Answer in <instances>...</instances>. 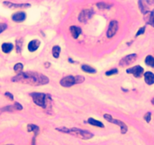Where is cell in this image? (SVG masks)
<instances>
[{"label":"cell","mask_w":154,"mask_h":145,"mask_svg":"<svg viewBox=\"0 0 154 145\" xmlns=\"http://www.w3.org/2000/svg\"><path fill=\"white\" fill-rule=\"evenodd\" d=\"M12 82L25 83L31 85H43L49 83L47 76L37 72H21L12 78Z\"/></svg>","instance_id":"6da1fadb"},{"label":"cell","mask_w":154,"mask_h":145,"mask_svg":"<svg viewBox=\"0 0 154 145\" xmlns=\"http://www.w3.org/2000/svg\"><path fill=\"white\" fill-rule=\"evenodd\" d=\"M33 98V101L36 105L42 107V108H47L49 101H51V98L49 94H45L44 93H31L30 94Z\"/></svg>","instance_id":"7a4b0ae2"},{"label":"cell","mask_w":154,"mask_h":145,"mask_svg":"<svg viewBox=\"0 0 154 145\" xmlns=\"http://www.w3.org/2000/svg\"><path fill=\"white\" fill-rule=\"evenodd\" d=\"M67 134H70L72 135L75 136L76 138H81V139L84 140H88L91 139L92 138H93L94 135L91 133L90 132L86 130H82L79 128H68V132Z\"/></svg>","instance_id":"3957f363"},{"label":"cell","mask_w":154,"mask_h":145,"mask_svg":"<svg viewBox=\"0 0 154 145\" xmlns=\"http://www.w3.org/2000/svg\"><path fill=\"white\" fill-rule=\"evenodd\" d=\"M103 118H104L106 120L108 121L109 123H114V124L117 125V126L120 127L121 133H122V134H126L127 131H128V126H127L123 122H122V121L120 120H118V119H113V117H111V115H110V114H104V115H103Z\"/></svg>","instance_id":"277c9868"},{"label":"cell","mask_w":154,"mask_h":145,"mask_svg":"<svg viewBox=\"0 0 154 145\" xmlns=\"http://www.w3.org/2000/svg\"><path fill=\"white\" fill-rule=\"evenodd\" d=\"M137 58V55L136 54H131L127 56L124 57L122 60L119 61V66L121 67H127L133 64Z\"/></svg>","instance_id":"5b68a950"},{"label":"cell","mask_w":154,"mask_h":145,"mask_svg":"<svg viewBox=\"0 0 154 145\" xmlns=\"http://www.w3.org/2000/svg\"><path fill=\"white\" fill-rule=\"evenodd\" d=\"M126 72L128 74H133L135 77L140 78L144 75V68L141 67L139 65H137V66L133 67L132 68H128V69H127Z\"/></svg>","instance_id":"8992f818"},{"label":"cell","mask_w":154,"mask_h":145,"mask_svg":"<svg viewBox=\"0 0 154 145\" xmlns=\"http://www.w3.org/2000/svg\"><path fill=\"white\" fill-rule=\"evenodd\" d=\"M75 84H76V80L74 76H68L60 80V85L64 87H70Z\"/></svg>","instance_id":"52a82bcc"},{"label":"cell","mask_w":154,"mask_h":145,"mask_svg":"<svg viewBox=\"0 0 154 145\" xmlns=\"http://www.w3.org/2000/svg\"><path fill=\"white\" fill-rule=\"evenodd\" d=\"M118 30V22L116 21H112L110 23L109 28L107 32V36L108 38L113 37Z\"/></svg>","instance_id":"ba28073f"},{"label":"cell","mask_w":154,"mask_h":145,"mask_svg":"<svg viewBox=\"0 0 154 145\" xmlns=\"http://www.w3.org/2000/svg\"><path fill=\"white\" fill-rule=\"evenodd\" d=\"M93 15V11L92 10L85 9L81 11L79 15V21L80 22H86L88 19H90Z\"/></svg>","instance_id":"9c48e42d"},{"label":"cell","mask_w":154,"mask_h":145,"mask_svg":"<svg viewBox=\"0 0 154 145\" xmlns=\"http://www.w3.org/2000/svg\"><path fill=\"white\" fill-rule=\"evenodd\" d=\"M3 4L6 7L10 8H30V4H15L12 2H4Z\"/></svg>","instance_id":"30bf717a"},{"label":"cell","mask_w":154,"mask_h":145,"mask_svg":"<svg viewBox=\"0 0 154 145\" xmlns=\"http://www.w3.org/2000/svg\"><path fill=\"white\" fill-rule=\"evenodd\" d=\"M26 15L24 12L23 11H19V12H17V13H15L13 15H12V20L15 22H22L26 19Z\"/></svg>","instance_id":"8fae6325"},{"label":"cell","mask_w":154,"mask_h":145,"mask_svg":"<svg viewBox=\"0 0 154 145\" xmlns=\"http://www.w3.org/2000/svg\"><path fill=\"white\" fill-rule=\"evenodd\" d=\"M145 21L154 27V11H147L144 14Z\"/></svg>","instance_id":"7c38bea8"},{"label":"cell","mask_w":154,"mask_h":145,"mask_svg":"<svg viewBox=\"0 0 154 145\" xmlns=\"http://www.w3.org/2000/svg\"><path fill=\"white\" fill-rule=\"evenodd\" d=\"M40 42L37 40H32L30 42L28 45V50L31 52H33V51H36L38 49V48L40 47Z\"/></svg>","instance_id":"4fadbf2b"},{"label":"cell","mask_w":154,"mask_h":145,"mask_svg":"<svg viewBox=\"0 0 154 145\" xmlns=\"http://www.w3.org/2000/svg\"><path fill=\"white\" fill-rule=\"evenodd\" d=\"M70 33H71L72 36L74 39H77L79 37V36L82 33V30L79 28V26H72L70 27Z\"/></svg>","instance_id":"5bb4252c"},{"label":"cell","mask_w":154,"mask_h":145,"mask_svg":"<svg viewBox=\"0 0 154 145\" xmlns=\"http://www.w3.org/2000/svg\"><path fill=\"white\" fill-rule=\"evenodd\" d=\"M145 82L148 85H153L154 83V74L151 72H147L144 74Z\"/></svg>","instance_id":"9a60e30c"},{"label":"cell","mask_w":154,"mask_h":145,"mask_svg":"<svg viewBox=\"0 0 154 145\" xmlns=\"http://www.w3.org/2000/svg\"><path fill=\"white\" fill-rule=\"evenodd\" d=\"M88 123H89V124L92 125V126H95L100 127V128H104V125H103L101 122L96 120V119H93V118H89V119H88Z\"/></svg>","instance_id":"2e32d148"},{"label":"cell","mask_w":154,"mask_h":145,"mask_svg":"<svg viewBox=\"0 0 154 145\" xmlns=\"http://www.w3.org/2000/svg\"><path fill=\"white\" fill-rule=\"evenodd\" d=\"M14 46L11 43H3L2 45V51L4 53H9L10 51H12Z\"/></svg>","instance_id":"e0dca14e"},{"label":"cell","mask_w":154,"mask_h":145,"mask_svg":"<svg viewBox=\"0 0 154 145\" xmlns=\"http://www.w3.org/2000/svg\"><path fill=\"white\" fill-rule=\"evenodd\" d=\"M27 131L28 132H33L34 134H35V136H36L40 132V128L36 126V125H33V124H30L27 126Z\"/></svg>","instance_id":"ac0fdd59"},{"label":"cell","mask_w":154,"mask_h":145,"mask_svg":"<svg viewBox=\"0 0 154 145\" xmlns=\"http://www.w3.org/2000/svg\"><path fill=\"white\" fill-rule=\"evenodd\" d=\"M82 70L84 72H85V73H88V74H95L97 72V70L94 68L88 66V65H83L82 66Z\"/></svg>","instance_id":"d6986e66"},{"label":"cell","mask_w":154,"mask_h":145,"mask_svg":"<svg viewBox=\"0 0 154 145\" xmlns=\"http://www.w3.org/2000/svg\"><path fill=\"white\" fill-rule=\"evenodd\" d=\"M60 47L58 45H55L52 49V55L55 58H58L60 56Z\"/></svg>","instance_id":"ffe728a7"},{"label":"cell","mask_w":154,"mask_h":145,"mask_svg":"<svg viewBox=\"0 0 154 145\" xmlns=\"http://www.w3.org/2000/svg\"><path fill=\"white\" fill-rule=\"evenodd\" d=\"M145 63L148 66L151 67H154V58L153 56L149 55L145 59Z\"/></svg>","instance_id":"44dd1931"},{"label":"cell","mask_w":154,"mask_h":145,"mask_svg":"<svg viewBox=\"0 0 154 145\" xmlns=\"http://www.w3.org/2000/svg\"><path fill=\"white\" fill-rule=\"evenodd\" d=\"M23 45V40L22 39H19L16 41V50L17 53H21V49H22Z\"/></svg>","instance_id":"7402d4cb"},{"label":"cell","mask_w":154,"mask_h":145,"mask_svg":"<svg viewBox=\"0 0 154 145\" xmlns=\"http://www.w3.org/2000/svg\"><path fill=\"white\" fill-rule=\"evenodd\" d=\"M23 68H24L23 64H21V63H18V64H15V67H14V70H15V72H17V73H18V74H20V73L22 72Z\"/></svg>","instance_id":"603a6c76"},{"label":"cell","mask_w":154,"mask_h":145,"mask_svg":"<svg viewBox=\"0 0 154 145\" xmlns=\"http://www.w3.org/2000/svg\"><path fill=\"white\" fill-rule=\"evenodd\" d=\"M97 6L99 8H101V9H103V8H109L110 7V6H108V4L104 3V2H99V3L97 4Z\"/></svg>","instance_id":"cb8c5ba5"},{"label":"cell","mask_w":154,"mask_h":145,"mask_svg":"<svg viewBox=\"0 0 154 145\" xmlns=\"http://www.w3.org/2000/svg\"><path fill=\"white\" fill-rule=\"evenodd\" d=\"M76 84H80L85 81V77L82 76H76Z\"/></svg>","instance_id":"d4e9b609"},{"label":"cell","mask_w":154,"mask_h":145,"mask_svg":"<svg viewBox=\"0 0 154 145\" xmlns=\"http://www.w3.org/2000/svg\"><path fill=\"white\" fill-rule=\"evenodd\" d=\"M118 74V70L117 69H113V70H111L110 71L106 72V76H111V75H115V74Z\"/></svg>","instance_id":"484cf974"},{"label":"cell","mask_w":154,"mask_h":145,"mask_svg":"<svg viewBox=\"0 0 154 145\" xmlns=\"http://www.w3.org/2000/svg\"><path fill=\"white\" fill-rule=\"evenodd\" d=\"M144 119L147 121V123H150V121L151 119V113H147L144 116Z\"/></svg>","instance_id":"4316f807"},{"label":"cell","mask_w":154,"mask_h":145,"mask_svg":"<svg viewBox=\"0 0 154 145\" xmlns=\"http://www.w3.org/2000/svg\"><path fill=\"white\" fill-rule=\"evenodd\" d=\"M145 32V27L144 26V27H141V28L139 29V30L137 31V33H136V36H140V35H141V34H144Z\"/></svg>","instance_id":"83f0119b"},{"label":"cell","mask_w":154,"mask_h":145,"mask_svg":"<svg viewBox=\"0 0 154 145\" xmlns=\"http://www.w3.org/2000/svg\"><path fill=\"white\" fill-rule=\"evenodd\" d=\"M6 28H7L6 24H0V33L3 32Z\"/></svg>","instance_id":"f1b7e54d"},{"label":"cell","mask_w":154,"mask_h":145,"mask_svg":"<svg viewBox=\"0 0 154 145\" xmlns=\"http://www.w3.org/2000/svg\"><path fill=\"white\" fill-rule=\"evenodd\" d=\"M5 95H6V96L7 97V98H8V99H9V100L13 101V99H14L13 94H11V93H10V92H6V94H5Z\"/></svg>","instance_id":"f546056e"},{"label":"cell","mask_w":154,"mask_h":145,"mask_svg":"<svg viewBox=\"0 0 154 145\" xmlns=\"http://www.w3.org/2000/svg\"><path fill=\"white\" fill-rule=\"evenodd\" d=\"M45 66H46V67H48L47 66H50V64H49V63H45Z\"/></svg>","instance_id":"4dcf8cb0"},{"label":"cell","mask_w":154,"mask_h":145,"mask_svg":"<svg viewBox=\"0 0 154 145\" xmlns=\"http://www.w3.org/2000/svg\"><path fill=\"white\" fill-rule=\"evenodd\" d=\"M2 112H3V111H2V108H0V114H1V113H2Z\"/></svg>","instance_id":"1f68e13d"},{"label":"cell","mask_w":154,"mask_h":145,"mask_svg":"<svg viewBox=\"0 0 154 145\" xmlns=\"http://www.w3.org/2000/svg\"><path fill=\"white\" fill-rule=\"evenodd\" d=\"M152 102H153V104H154V99H153V101H152Z\"/></svg>","instance_id":"d6a6232c"},{"label":"cell","mask_w":154,"mask_h":145,"mask_svg":"<svg viewBox=\"0 0 154 145\" xmlns=\"http://www.w3.org/2000/svg\"><path fill=\"white\" fill-rule=\"evenodd\" d=\"M6 145H13V144H6Z\"/></svg>","instance_id":"836d02e7"}]
</instances>
